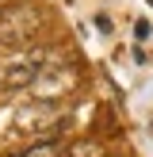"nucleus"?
<instances>
[{
    "instance_id": "f257e3e1",
    "label": "nucleus",
    "mask_w": 153,
    "mask_h": 157,
    "mask_svg": "<svg viewBox=\"0 0 153 157\" xmlns=\"http://www.w3.org/2000/svg\"><path fill=\"white\" fill-rule=\"evenodd\" d=\"M38 27H42V15L31 4H19V8H12V12H0V42H4L8 50H27L31 38L38 35Z\"/></svg>"
},
{
    "instance_id": "f03ea898",
    "label": "nucleus",
    "mask_w": 153,
    "mask_h": 157,
    "mask_svg": "<svg viewBox=\"0 0 153 157\" xmlns=\"http://www.w3.org/2000/svg\"><path fill=\"white\" fill-rule=\"evenodd\" d=\"M42 69H46L42 50H12V58H4V65H0V84L4 88H27L42 77Z\"/></svg>"
},
{
    "instance_id": "7ed1b4c3",
    "label": "nucleus",
    "mask_w": 153,
    "mask_h": 157,
    "mask_svg": "<svg viewBox=\"0 0 153 157\" xmlns=\"http://www.w3.org/2000/svg\"><path fill=\"white\" fill-rule=\"evenodd\" d=\"M38 92H42V104H50L54 96H61V92L69 88V84H76V73L69 65H61V69H42V77H38Z\"/></svg>"
},
{
    "instance_id": "20e7f679",
    "label": "nucleus",
    "mask_w": 153,
    "mask_h": 157,
    "mask_svg": "<svg viewBox=\"0 0 153 157\" xmlns=\"http://www.w3.org/2000/svg\"><path fill=\"white\" fill-rule=\"evenodd\" d=\"M65 157H103L99 142H76L73 150H65Z\"/></svg>"
},
{
    "instance_id": "39448f33",
    "label": "nucleus",
    "mask_w": 153,
    "mask_h": 157,
    "mask_svg": "<svg viewBox=\"0 0 153 157\" xmlns=\"http://www.w3.org/2000/svg\"><path fill=\"white\" fill-rule=\"evenodd\" d=\"M19 157H54V142H46V146H31V150L19 153Z\"/></svg>"
}]
</instances>
